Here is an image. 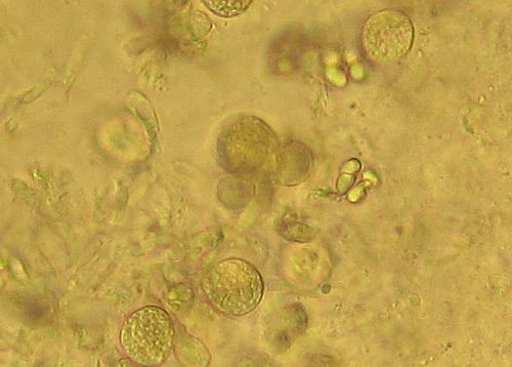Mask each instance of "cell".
I'll use <instances>...</instances> for the list:
<instances>
[{
	"mask_svg": "<svg viewBox=\"0 0 512 367\" xmlns=\"http://www.w3.org/2000/svg\"><path fill=\"white\" fill-rule=\"evenodd\" d=\"M175 338L172 318L156 306L144 307L128 316L120 333L124 353L145 367L163 364L173 352Z\"/></svg>",
	"mask_w": 512,
	"mask_h": 367,
	"instance_id": "obj_2",
	"label": "cell"
},
{
	"mask_svg": "<svg viewBox=\"0 0 512 367\" xmlns=\"http://www.w3.org/2000/svg\"><path fill=\"white\" fill-rule=\"evenodd\" d=\"M251 4V2H204L211 12L227 18L242 14Z\"/></svg>",
	"mask_w": 512,
	"mask_h": 367,
	"instance_id": "obj_4",
	"label": "cell"
},
{
	"mask_svg": "<svg viewBox=\"0 0 512 367\" xmlns=\"http://www.w3.org/2000/svg\"><path fill=\"white\" fill-rule=\"evenodd\" d=\"M258 270L241 259H227L211 266L202 279L209 303L229 316H243L258 307L264 296Z\"/></svg>",
	"mask_w": 512,
	"mask_h": 367,
	"instance_id": "obj_1",
	"label": "cell"
},
{
	"mask_svg": "<svg viewBox=\"0 0 512 367\" xmlns=\"http://www.w3.org/2000/svg\"><path fill=\"white\" fill-rule=\"evenodd\" d=\"M363 47L378 63H393L407 56L414 40V27L401 11L388 9L372 15L363 28Z\"/></svg>",
	"mask_w": 512,
	"mask_h": 367,
	"instance_id": "obj_3",
	"label": "cell"
}]
</instances>
